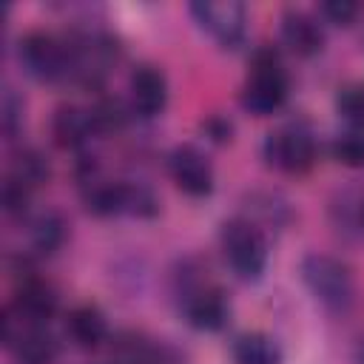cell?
Here are the masks:
<instances>
[{"label": "cell", "instance_id": "1", "mask_svg": "<svg viewBox=\"0 0 364 364\" xmlns=\"http://www.w3.org/2000/svg\"><path fill=\"white\" fill-rule=\"evenodd\" d=\"M287 91H290V77L279 54L273 48H256L242 88V108L256 117H267L284 105Z\"/></svg>", "mask_w": 364, "mask_h": 364}, {"label": "cell", "instance_id": "2", "mask_svg": "<svg viewBox=\"0 0 364 364\" xmlns=\"http://www.w3.org/2000/svg\"><path fill=\"white\" fill-rule=\"evenodd\" d=\"M301 282L313 293V299L330 313H344L355 301V279L353 270L327 253H310L301 259Z\"/></svg>", "mask_w": 364, "mask_h": 364}, {"label": "cell", "instance_id": "3", "mask_svg": "<svg viewBox=\"0 0 364 364\" xmlns=\"http://www.w3.org/2000/svg\"><path fill=\"white\" fill-rule=\"evenodd\" d=\"M219 245H222L225 262L239 279L245 282L262 279L267 267V242L262 228L253 219H245V216L228 219L219 230Z\"/></svg>", "mask_w": 364, "mask_h": 364}, {"label": "cell", "instance_id": "4", "mask_svg": "<svg viewBox=\"0 0 364 364\" xmlns=\"http://www.w3.org/2000/svg\"><path fill=\"white\" fill-rule=\"evenodd\" d=\"M85 208L94 216H154L156 213V196L151 188L139 182H108V179H88V188L82 193Z\"/></svg>", "mask_w": 364, "mask_h": 364}, {"label": "cell", "instance_id": "5", "mask_svg": "<svg viewBox=\"0 0 364 364\" xmlns=\"http://www.w3.org/2000/svg\"><path fill=\"white\" fill-rule=\"evenodd\" d=\"M191 14L202 31H208L222 48H236L245 40L247 11L236 0H196Z\"/></svg>", "mask_w": 364, "mask_h": 364}, {"label": "cell", "instance_id": "6", "mask_svg": "<svg viewBox=\"0 0 364 364\" xmlns=\"http://www.w3.org/2000/svg\"><path fill=\"white\" fill-rule=\"evenodd\" d=\"M262 154H264V162L276 171L304 173L316 162V142L304 128L287 125V128H279L264 136Z\"/></svg>", "mask_w": 364, "mask_h": 364}, {"label": "cell", "instance_id": "7", "mask_svg": "<svg viewBox=\"0 0 364 364\" xmlns=\"http://www.w3.org/2000/svg\"><path fill=\"white\" fill-rule=\"evenodd\" d=\"M20 63L34 80H57L71 71V48L48 31H31L20 40Z\"/></svg>", "mask_w": 364, "mask_h": 364}, {"label": "cell", "instance_id": "8", "mask_svg": "<svg viewBox=\"0 0 364 364\" xmlns=\"http://www.w3.org/2000/svg\"><path fill=\"white\" fill-rule=\"evenodd\" d=\"M3 341L23 364H51L57 358V341L46 324H28L14 313L3 321Z\"/></svg>", "mask_w": 364, "mask_h": 364}, {"label": "cell", "instance_id": "9", "mask_svg": "<svg viewBox=\"0 0 364 364\" xmlns=\"http://www.w3.org/2000/svg\"><path fill=\"white\" fill-rule=\"evenodd\" d=\"M168 171L176 188L193 199H202L213 191V165L193 145H176L168 156Z\"/></svg>", "mask_w": 364, "mask_h": 364}, {"label": "cell", "instance_id": "10", "mask_svg": "<svg viewBox=\"0 0 364 364\" xmlns=\"http://www.w3.org/2000/svg\"><path fill=\"white\" fill-rule=\"evenodd\" d=\"M228 313H230L228 296L213 284H199L185 293V318L196 330L205 333L222 330L228 324Z\"/></svg>", "mask_w": 364, "mask_h": 364}, {"label": "cell", "instance_id": "11", "mask_svg": "<svg viewBox=\"0 0 364 364\" xmlns=\"http://www.w3.org/2000/svg\"><path fill=\"white\" fill-rule=\"evenodd\" d=\"M128 94L139 117H156L168 105V80L156 65H136L128 80Z\"/></svg>", "mask_w": 364, "mask_h": 364}, {"label": "cell", "instance_id": "12", "mask_svg": "<svg viewBox=\"0 0 364 364\" xmlns=\"http://www.w3.org/2000/svg\"><path fill=\"white\" fill-rule=\"evenodd\" d=\"M11 313L28 324H46L54 313H57V293L51 284H46L43 279H23L17 293H14V304Z\"/></svg>", "mask_w": 364, "mask_h": 364}, {"label": "cell", "instance_id": "13", "mask_svg": "<svg viewBox=\"0 0 364 364\" xmlns=\"http://www.w3.org/2000/svg\"><path fill=\"white\" fill-rule=\"evenodd\" d=\"M282 43L299 57H313L324 46V31L313 14L301 9H287L282 14Z\"/></svg>", "mask_w": 364, "mask_h": 364}, {"label": "cell", "instance_id": "14", "mask_svg": "<svg viewBox=\"0 0 364 364\" xmlns=\"http://www.w3.org/2000/svg\"><path fill=\"white\" fill-rule=\"evenodd\" d=\"M65 330H68V338L80 350H97L108 338V321H105V316L97 304L74 307L65 318Z\"/></svg>", "mask_w": 364, "mask_h": 364}, {"label": "cell", "instance_id": "15", "mask_svg": "<svg viewBox=\"0 0 364 364\" xmlns=\"http://www.w3.org/2000/svg\"><path fill=\"white\" fill-rule=\"evenodd\" d=\"M51 131H54V139H57L60 148H80L97 131L94 114L85 111V108H77V105H63L54 114Z\"/></svg>", "mask_w": 364, "mask_h": 364}, {"label": "cell", "instance_id": "16", "mask_svg": "<svg viewBox=\"0 0 364 364\" xmlns=\"http://www.w3.org/2000/svg\"><path fill=\"white\" fill-rule=\"evenodd\" d=\"M233 361L236 364H282V350L264 333H242L233 341Z\"/></svg>", "mask_w": 364, "mask_h": 364}, {"label": "cell", "instance_id": "17", "mask_svg": "<svg viewBox=\"0 0 364 364\" xmlns=\"http://www.w3.org/2000/svg\"><path fill=\"white\" fill-rule=\"evenodd\" d=\"M11 182H17L20 188L31 191L37 185H43L48 179V165L46 159L37 154V151H23L17 159H14V168H11Z\"/></svg>", "mask_w": 364, "mask_h": 364}, {"label": "cell", "instance_id": "18", "mask_svg": "<svg viewBox=\"0 0 364 364\" xmlns=\"http://www.w3.org/2000/svg\"><path fill=\"white\" fill-rule=\"evenodd\" d=\"M65 239V225L57 213H43L31 225V245L40 253H54Z\"/></svg>", "mask_w": 364, "mask_h": 364}, {"label": "cell", "instance_id": "19", "mask_svg": "<svg viewBox=\"0 0 364 364\" xmlns=\"http://www.w3.org/2000/svg\"><path fill=\"white\" fill-rule=\"evenodd\" d=\"M333 156L347 168H364V131H344L333 142Z\"/></svg>", "mask_w": 364, "mask_h": 364}, {"label": "cell", "instance_id": "20", "mask_svg": "<svg viewBox=\"0 0 364 364\" xmlns=\"http://www.w3.org/2000/svg\"><path fill=\"white\" fill-rule=\"evenodd\" d=\"M336 108L344 119L364 131V85H347L336 97Z\"/></svg>", "mask_w": 364, "mask_h": 364}, {"label": "cell", "instance_id": "21", "mask_svg": "<svg viewBox=\"0 0 364 364\" xmlns=\"http://www.w3.org/2000/svg\"><path fill=\"white\" fill-rule=\"evenodd\" d=\"M318 14L333 26H350L358 14V3H353V0H324L318 6Z\"/></svg>", "mask_w": 364, "mask_h": 364}, {"label": "cell", "instance_id": "22", "mask_svg": "<svg viewBox=\"0 0 364 364\" xmlns=\"http://www.w3.org/2000/svg\"><path fill=\"white\" fill-rule=\"evenodd\" d=\"M341 216H344L347 225L364 230V193H355L350 202H344L341 205Z\"/></svg>", "mask_w": 364, "mask_h": 364}, {"label": "cell", "instance_id": "23", "mask_svg": "<svg viewBox=\"0 0 364 364\" xmlns=\"http://www.w3.org/2000/svg\"><path fill=\"white\" fill-rule=\"evenodd\" d=\"M20 119V105H17V100H14V94L9 91L6 94V100H3V128H6V134L11 136L14 134V122Z\"/></svg>", "mask_w": 364, "mask_h": 364}, {"label": "cell", "instance_id": "24", "mask_svg": "<svg viewBox=\"0 0 364 364\" xmlns=\"http://www.w3.org/2000/svg\"><path fill=\"white\" fill-rule=\"evenodd\" d=\"M205 131L216 139V142H225V139H230V122H225V119H219V117H213L208 125H205Z\"/></svg>", "mask_w": 364, "mask_h": 364}, {"label": "cell", "instance_id": "25", "mask_svg": "<svg viewBox=\"0 0 364 364\" xmlns=\"http://www.w3.org/2000/svg\"><path fill=\"white\" fill-rule=\"evenodd\" d=\"M358 361H361V364H364V347H361V350H358Z\"/></svg>", "mask_w": 364, "mask_h": 364}]
</instances>
